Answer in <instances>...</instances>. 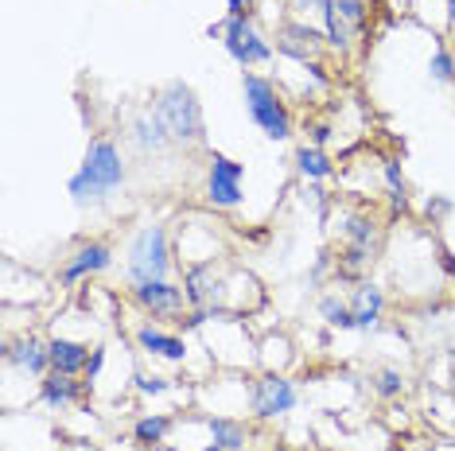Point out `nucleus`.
Segmentation results:
<instances>
[{
  "mask_svg": "<svg viewBox=\"0 0 455 451\" xmlns=\"http://www.w3.org/2000/svg\"><path fill=\"white\" fill-rule=\"evenodd\" d=\"M125 183V163H121L117 145L109 140H94L82 160L78 176L70 179V199L75 202H101L109 191H117Z\"/></svg>",
  "mask_w": 455,
  "mask_h": 451,
  "instance_id": "nucleus-1",
  "label": "nucleus"
},
{
  "mask_svg": "<svg viewBox=\"0 0 455 451\" xmlns=\"http://www.w3.org/2000/svg\"><path fill=\"white\" fill-rule=\"evenodd\" d=\"M156 117L164 121L172 140H183V145H199L203 140V109L195 101L191 86H183V82L164 86V94L156 101Z\"/></svg>",
  "mask_w": 455,
  "mask_h": 451,
  "instance_id": "nucleus-2",
  "label": "nucleus"
},
{
  "mask_svg": "<svg viewBox=\"0 0 455 451\" xmlns=\"http://www.w3.org/2000/svg\"><path fill=\"white\" fill-rule=\"evenodd\" d=\"M242 94H245V113H250L253 125L261 129L268 140H288L292 137V121H288V109L281 106V98H276L273 82L257 78V75H245L242 78Z\"/></svg>",
  "mask_w": 455,
  "mask_h": 451,
  "instance_id": "nucleus-3",
  "label": "nucleus"
},
{
  "mask_svg": "<svg viewBox=\"0 0 455 451\" xmlns=\"http://www.w3.org/2000/svg\"><path fill=\"white\" fill-rule=\"evenodd\" d=\"M129 276L137 284L168 276V233L160 226H144L137 233V241L129 245Z\"/></svg>",
  "mask_w": 455,
  "mask_h": 451,
  "instance_id": "nucleus-4",
  "label": "nucleus"
},
{
  "mask_svg": "<svg viewBox=\"0 0 455 451\" xmlns=\"http://www.w3.org/2000/svg\"><path fill=\"white\" fill-rule=\"evenodd\" d=\"M222 44H226V51H230V59H237L242 67L265 63V59L273 55V47H268L265 39L253 32L250 20H245V16H230V20H226V28H222Z\"/></svg>",
  "mask_w": 455,
  "mask_h": 451,
  "instance_id": "nucleus-5",
  "label": "nucleus"
},
{
  "mask_svg": "<svg viewBox=\"0 0 455 451\" xmlns=\"http://www.w3.org/2000/svg\"><path fill=\"white\" fill-rule=\"evenodd\" d=\"M242 176H245L242 163L214 152L211 179H206V199H211L214 207H237V202H242Z\"/></svg>",
  "mask_w": 455,
  "mask_h": 451,
  "instance_id": "nucleus-6",
  "label": "nucleus"
},
{
  "mask_svg": "<svg viewBox=\"0 0 455 451\" xmlns=\"http://www.w3.org/2000/svg\"><path fill=\"white\" fill-rule=\"evenodd\" d=\"M296 405V389L284 382V377H265L253 393V408L257 416H281Z\"/></svg>",
  "mask_w": 455,
  "mask_h": 451,
  "instance_id": "nucleus-7",
  "label": "nucleus"
},
{
  "mask_svg": "<svg viewBox=\"0 0 455 451\" xmlns=\"http://www.w3.org/2000/svg\"><path fill=\"white\" fill-rule=\"evenodd\" d=\"M132 296H137L144 307H152V312H180L183 300H188V296L168 281H144V284L132 289Z\"/></svg>",
  "mask_w": 455,
  "mask_h": 451,
  "instance_id": "nucleus-8",
  "label": "nucleus"
},
{
  "mask_svg": "<svg viewBox=\"0 0 455 451\" xmlns=\"http://www.w3.org/2000/svg\"><path fill=\"white\" fill-rule=\"evenodd\" d=\"M109 261H113L109 245L90 241V245H82V249L75 253V261H70L67 269H63V281H67V284H75L78 276H86V273H101V269H109Z\"/></svg>",
  "mask_w": 455,
  "mask_h": 451,
  "instance_id": "nucleus-9",
  "label": "nucleus"
},
{
  "mask_svg": "<svg viewBox=\"0 0 455 451\" xmlns=\"http://www.w3.org/2000/svg\"><path fill=\"white\" fill-rule=\"evenodd\" d=\"M47 351H51V366H55L59 374H78V370H86V362H90L86 346L70 343V338H51Z\"/></svg>",
  "mask_w": 455,
  "mask_h": 451,
  "instance_id": "nucleus-10",
  "label": "nucleus"
},
{
  "mask_svg": "<svg viewBox=\"0 0 455 451\" xmlns=\"http://www.w3.org/2000/svg\"><path fill=\"white\" fill-rule=\"evenodd\" d=\"M137 343H140L148 354L172 358V362H180V358L188 354V346H183L180 338H175V335H164V331H156V327H140V331H137Z\"/></svg>",
  "mask_w": 455,
  "mask_h": 451,
  "instance_id": "nucleus-11",
  "label": "nucleus"
},
{
  "mask_svg": "<svg viewBox=\"0 0 455 451\" xmlns=\"http://www.w3.org/2000/svg\"><path fill=\"white\" fill-rule=\"evenodd\" d=\"M8 358H12L24 374H44L47 362H51V351L47 346H39L36 338H24V343H16L12 351H8Z\"/></svg>",
  "mask_w": 455,
  "mask_h": 451,
  "instance_id": "nucleus-12",
  "label": "nucleus"
},
{
  "mask_svg": "<svg viewBox=\"0 0 455 451\" xmlns=\"http://www.w3.org/2000/svg\"><path fill=\"white\" fill-rule=\"evenodd\" d=\"M132 140L144 148V152H160L164 145H168V129H164V121L156 117V113H144V117H137V125H132Z\"/></svg>",
  "mask_w": 455,
  "mask_h": 451,
  "instance_id": "nucleus-13",
  "label": "nucleus"
},
{
  "mask_svg": "<svg viewBox=\"0 0 455 451\" xmlns=\"http://www.w3.org/2000/svg\"><path fill=\"white\" fill-rule=\"evenodd\" d=\"M183 296H188L191 304H211L214 296H219V284L211 281V265H195L188 273V281H183Z\"/></svg>",
  "mask_w": 455,
  "mask_h": 451,
  "instance_id": "nucleus-14",
  "label": "nucleus"
},
{
  "mask_svg": "<svg viewBox=\"0 0 455 451\" xmlns=\"http://www.w3.org/2000/svg\"><path fill=\"white\" fill-rule=\"evenodd\" d=\"M381 292L374 289V284H366V289H358V300H355V327H362V331H370V327L378 323V315H381Z\"/></svg>",
  "mask_w": 455,
  "mask_h": 451,
  "instance_id": "nucleus-15",
  "label": "nucleus"
},
{
  "mask_svg": "<svg viewBox=\"0 0 455 451\" xmlns=\"http://www.w3.org/2000/svg\"><path fill=\"white\" fill-rule=\"evenodd\" d=\"M75 393H78V389H75V382H70V374H51L47 377V382H44V401L51 405V408H67L70 401H75Z\"/></svg>",
  "mask_w": 455,
  "mask_h": 451,
  "instance_id": "nucleus-16",
  "label": "nucleus"
},
{
  "mask_svg": "<svg viewBox=\"0 0 455 451\" xmlns=\"http://www.w3.org/2000/svg\"><path fill=\"white\" fill-rule=\"evenodd\" d=\"M211 436H214V444H219L222 451H242L245 447V428L234 424V420L214 416L211 420Z\"/></svg>",
  "mask_w": 455,
  "mask_h": 451,
  "instance_id": "nucleus-17",
  "label": "nucleus"
},
{
  "mask_svg": "<svg viewBox=\"0 0 455 451\" xmlns=\"http://www.w3.org/2000/svg\"><path fill=\"white\" fill-rule=\"evenodd\" d=\"M296 163H299V171H304L307 179H327L331 176V160L319 148H299Z\"/></svg>",
  "mask_w": 455,
  "mask_h": 451,
  "instance_id": "nucleus-18",
  "label": "nucleus"
},
{
  "mask_svg": "<svg viewBox=\"0 0 455 451\" xmlns=\"http://www.w3.org/2000/svg\"><path fill=\"white\" fill-rule=\"evenodd\" d=\"M168 428H172V420H168V416H144V420H137L132 436H137L140 444H160Z\"/></svg>",
  "mask_w": 455,
  "mask_h": 451,
  "instance_id": "nucleus-19",
  "label": "nucleus"
},
{
  "mask_svg": "<svg viewBox=\"0 0 455 451\" xmlns=\"http://www.w3.org/2000/svg\"><path fill=\"white\" fill-rule=\"evenodd\" d=\"M319 312H323V320L331 327H355V312H350L347 304H339V300H323L319 304Z\"/></svg>",
  "mask_w": 455,
  "mask_h": 451,
  "instance_id": "nucleus-20",
  "label": "nucleus"
},
{
  "mask_svg": "<svg viewBox=\"0 0 455 451\" xmlns=\"http://www.w3.org/2000/svg\"><path fill=\"white\" fill-rule=\"evenodd\" d=\"M347 238L355 241V249H370V241H374V226L366 218H347Z\"/></svg>",
  "mask_w": 455,
  "mask_h": 451,
  "instance_id": "nucleus-21",
  "label": "nucleus"
},
{
  "mask_svg": "<svg viewBox=\"0 0 455 451\" xmlns=\"http://www.w3.org/2000/svg\"><path fill=\"white\" fill-rule=\"evenodd\" d=\"M428 70H432V78H436V82H455V59L443 47H436V55H432Z\"/></svg>",
  "mask_w": 455,
  "mask_h": 451,
  "instance_id": "nucleus-22",
  "label": "nucleus"
},
{
  "mask_svg": "<svg viewBox=\"0 0 455 451\" xmlns=\"http://www.w3.org/2000/svg\"><path fill=\"white\" fill-rule=\"evenodd\" d=\"M386 183H389V191H393V202H397V207H405V183H401L397 160H389V163H386Z\"/></svg>",
  "mask_w": 455,
  "mask_h": 451,
  "instance_id": "nucleus-23",
  "label": "nucleus"
},
{
  "mask_svg": "<svg viewBox=\"0 0 455 451\" xmlns=\"http://www.w3.org/2000/svg\"><path fill=\"white\" fill-rule=\"evenodd\" d=\"M374 389H378L381 397H397V393H401V374H397V370H381L378 382H374Z\"/></svg>",
  "mask_w": 455,
  "mask_h": 451,
  "instance_id": "nucleus-24",
  "label": "nucleus"
},
{
  "mask_svg": "<svg viewBox=\"0 0 455 451\" xmlns=\"http://www.w3.org/2000/svg\"><path fill=\"white\" fill-rule=\"evenodd\" d=\"M335 8H339V16L350 20V24H358L362 20V0H335Z\"/></svg>",
  "mask_w": 455,
  "mask_h": 451,
  "instance_id": "nucleus-25",
  "label": "nucleus"
},
{
  "mask_svg": "<svg viewBox=\"0 0 455 451\" xmlns=\"http://www.w3.org/2000/svg\"><path fill=\"white\" fill-rule=\"evenodd\" d=\"M140 393H164V389H168V382H164V377H140Z\"/></svg>",
  "mask_w": 455,
  "mask_h": 451,
  "instance_id": "nucleus-26",
  "label": "nucleus"
},
{
  "mask_svg": "<svg viewBox=\"0 0 455 451\" xmlns=\"http://www.w3.org/2000/svg\"><path fill=\"white\" fill-rule=\"evenodd\" d=\"M101 362H106V351H94V354H90V362H86V377H90V382H94V377H98Z\"/></svg>",
  "mask_w": 455,
  "mask_h": 451,
  "instance_id": "nucleus-27",
  "label": "nucleus"
},
{
  "mask_svg": "<svg viewBox=\"0 0 455 451\" xmlns=\"http://www.w3.org/2000/svg\"><path fill=\"white\" fill-rule=\"evenodd\" d=\"M226 4H230V16H242V12H245V4H250V0H226Z\"/></svg>",
  "mask_w": 455,
  "mask_h": 451,
  "instance_id": "nucleus-28",
  "label": "nucleus"
},
{
  "mask_svg": "<svg viewBox=\"0 0 455 451\" xmlns=\"http://www.w3.org/2000/svg\"><path fill=\"white\" fill-rule=\"evenodd\" d=\"M327 0H296V8H323Z\"/></svg>",
  "mask_w": 455,
  "mask_h": 451,
  "instance_id": "nucleus-29",
  "label": "nucleus"
},
{
  "mask_svg": "<svg viewBox=\"0 0 455 451\" xmlns=\"http://www.w3.org/2000/svg\"><path fill=\"white\" fill-rule=\"evenodd\" d=\"M448 4H451V8H448V16H451V24H455V0H448Z\"/></svg>",
  "mask_w": 455,
  "mask_h": 451,
  "instance_id": "nucleus-30",
  "label": "nucleus"
},
{
  "mask_svg": "<svg viewBox=\"0 0 455 451\" xmlns=\"http://www.w3.org/2000/svg\"><path fill=\"white\" fill-rule=\"evenodd\" d=\"M203 451H222V447H219V444H211V447H203Z\"/></svg>",
  "mask_w": 455,
  "mask_h": 451,
  "instance_id": "nucleus-31",
  "label": "nucleus"
}]
</instances>
